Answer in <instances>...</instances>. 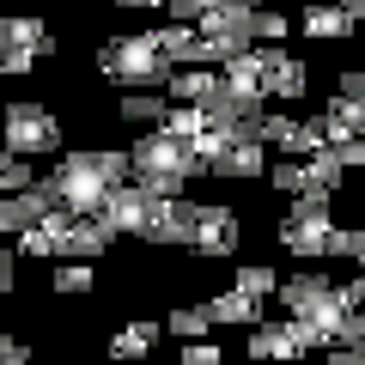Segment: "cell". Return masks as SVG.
<instances>
[{
    "instance_id": "cell-36",
    "label": "cell",
    "mask_w": 365,
    "mask_h": 365,
    "mask_svg": "<svg viewBox=\"0 0 365 365\" xmlns=\"http://www.w3.org/2000/svg\"><path fill=\"white\" fill-rule=\"evenodd\" d=\"M329 262H353V225H335V237H329Z\"/></svg>"
},
{
    "instance_id": "cell-13",
    "label": "cell",
    "mask_w": 365,
    "mask_h": 365,
    "mask_svg": "<svg viewBox=\"0 0 365 365\" xmlns=\"http://www.w3.org/2000/svg\"><path fill=\"white\" fill-rule=\"evenodd\" d=\"M220 73H225V86L237 91V98H268V49H244V55H232V61H220Z\"/></svg>"
},
{
    "instance_id": "cell-40",
    "label": "cell",
    "mask_w": 365,
    "mask_h": 365,
    "mask_svg": "<svg viewBox=\"0 0 365 365\" xmlns=\"http://www.w3.org/2000/svg\"><path fill=\"white\" fill-rule=\"evenodd\" d=\"M116 6H134V13H153V6H165V0H116Z\"/></svg>"
},
{
    "instance_id": "cell-12",
    "label": "cell",
    "mask_w": 365,
    "mask_h": 365,
    "mask_svg": "<svg viewBox=\"0 0 365 365\" xmlns=\"http://www.w3.org/2000/svg\"><path fill=\"white\" fill-rule=\"evenodd\" d=\"M299 31H304L311 43H341V37H353V31H359V19H353L341 0H304Z\"/></svg>"
},
{
    "instance_id": "cell-32",
    "label": "cell",
    "mask_w": 365,
    "mask_h": 365,
    "mask_svg": "<svg viewBox=\"0 0 365 365\" xmlns=\"http://www.w3.org/2000/svg\"><path fill=\"white\" fill-rule=\"evenodd\" d=\"M31 67H37V55H25V49H13V43H0V79H25Z\"/></svg>"
},
{
    "instance_id": "cell-9",
    "label": "cell",
    "mask_w": 365,
    "mask_h": 365,
    "mask_svg": "<svg viewBox=\"0 0 365 365\" xmlns=\"http://www.w3.org/2000/svg\"><path fill=\"white\" fill-rule=\"evenodd\" d=\"M244 347H250V359H299V353H311V341H304L299 317H262Z\"/></svg>"
},
{
    "instance_id": "cell-15",
    "label": "cell",
    "mask_w": 365,
    "mask_h": 365,
    "mask_svg": "<svg viewBox=\"0 0 365 365\" xmlns=\"http://www.w3.org/2000/svg\"><path fill=\"white\" fill-rule=\"evenodd\" d=\"M268 170V140H250V134H232L225 153L213 158V177H262Z\"/></svg>"
},
{
    "instance_id": "cell-14",
    "label": "cell",
    "mask_w": 365,
    "mask_h": 365,
    "mask_svg": "<svg viewBox=\"0 0 365 365\" xmlns=\"http://www.w3.org/2000/svg\"><path fill=\"white\" fill-rule=\"evenodd\" d=\"M262 49H268V98H287V104H292V98L311 91V79H304L311 67H304L299 55H287L280 43H262Z\"/></svg>"
},
{
    "instance_id": "cell-39",
    "label": "cell",
    "mask_w": 365,
    "mask_h": 365,
    "mask_svg": "<svg viewBox=\"0 0 365 365\" xmlns=\"http://www.w3.org/2000/svg\"><path fill=\"white\" fill-rule=\"evenodd\" d=\"M353 262H359V268H365V220L353 225Z\"/></svg>"
},
{
    "instance_id": "cell-19",
    "label": "cell",
    "mask_w": 365,
    "mask_h": 365,
    "mask_svg": "<svg viewBox=\"0 0 365 365\" xmlns=\"http://www.w3.org/2000/svg\"><path fill=\"white\" fill-rule=\"evenodd\" d=\"M268 189H280V195H329V189H317V170H311V158H292V153H280L268 165Z\"/></svg>"
},
{
    "instance_id": "cell-2",
    "label": "cell",
    "mask_w": 365,
    "mask_h": 365,
    "mask_svg": "<svg viewBox=\"0 0 365 365\" xmlns=\"http://www.w3.org/2000/svg\"><path fill=\"white\" fill-rule=\"evenodd\" d=\"M128 158H134V182L153 189V195H182L189 177H201L195 146L182 140V134H170V128H140V140L128 146Z\"/></svg>"
},
{
    "instance_id": "cell-10",
    "label": "cell",
    "mask_w": 365,
    "mask_h": 365,
    "mask_svg": "<svg viewBox=\"0 0 365 365\" xmlns=\"http://www.w3.org/2000/svg\"><path fill=\"white\" fill-rule=\"evenodd\" d=\"M146 207H153V189H140V182H116L104 195V207H98V220L110 225L116 237H140V225H146Z\"/></svg>"
},
{
    "instance_id": "cell-23",
    "label": "cell",
    "mask_w": 365,
    "mask_h": 365,
    "mask_svg": "<svg viewBox=\"0 0 365 365\" xmlns=\"http://www.w3.org/2000/svg\"><path fill=\"white\" fill-rule=\"evenodd\" d=\"M110 244H116V232H110V225L98 220V213H79V220H73V232H67V256H86V262H98Z\"/></svg>"
},
{
    "instance_id": "cell-37",
    "label": "cell",
    "mask_w": 365,
    "mask_h": 365,
    "mask_svg": "<svg viewBox=\"0 0 365 365\" xmlns=\"http://www.w3.org/2000/svg\"><path fill=\"white\" fill-rule=\"evenodd\" d=\"M335 91H347V98H365V61L359 67H341V86Z\"/></svg>"
},
{
    "instance_id": "cell-26",
    "label": "cell",
    "mask_w": 365,
    "mask_h": 365,
    "mask_svg": "<svg viewBox=\"0 0 365 365\" xmlns=\"http://www.w3.org/2000/svg\"><path fill=\"white\" fill-rule=\"evenodd\" d=\"M49 287L67 292V299H73V292H91V287H98V268H91L86 256H61V262H55V274H49Z\"/></svg>"
},
{
    "instance_id": "cell-25",
    "label": "cell",
    "mask_w": 365,
    "mask_h": 365,
    "mask_svg": "<svg viewBox=\"0 0 365 365\" xmlns=\"http://www.w3.org/2000/svg\"><path fill=\"white\" fill-rule=\"evenodd\" d=\"M323 287H335V274H329V268H299L292 280H280V292H274V299H280V311H299V304L317 299Z\"/></svg>"
},
{
    "instance_id": "cell-44",
    "label": "cell",
    "mask_w": 365,
    "mask_h": 365,
    "mask_svg": "<svg viewBox=\"0 0 365 365\" xmlns=\"http://www.w3.org/2000/svg\"><path fill=\"white\" fill-rule=\"evenodd\" d=\"M6 158H13V146H6V134H0V170H6Z\"/></svg>"
},
{
    "instance_id": "cell-41",
    "label": "cell",
    "mask_w": 365,
    "mask_h": 365,
    "mask_svg": "<svg viewBox=\"0 0 365 365\" xmlns=\"http://www.w3.org/2000/svg\"><path fill=\"white\" fill-rule=\"evenodd\" d=\"M347 292H353V304H365V274H359V280H347Z\"/></svg>"
},
{
    "instance_id": "cell-22",
    "label": "cell",
    "mask_w": 365,
    "mask_h": 365,
    "mask_svg": "<svg viewBox=\"0 0 365 365\" xmlns=\"http://www.w3.org/2000/svg\"><path fill=\"white\" fill-rule=\"evenodd\" d=\"M165 110H170V91H122L116 116L128 122V128H158V122H165Z\"/></svg>"
},
{
    "instance_id": "cell-46",
    "label": "cell",
    "mask_w": 365,
    "mask_h": 365,
    "mask_svg": "<svg viewBox=\"0 0 365 365\" xmlns=\"http://www.w3.org/2000/svg\"><path fill=\"white\" fill-rule=\"evenodd\" d=\"M0 25H6V13H0Z\"/></svg>"
},
{
    "instance_id": "cell-5",
    "label": "cell",
    "mask_w": 365,
    "mask_h": 365,
    "mask_svg": "<svg viewBox=\"0 0 365 365\" xmlns=\"http://www.w3.org/2000/svg\"><path fill=\"white\" fill-rule=\"evenodd\" d=\"M0 134H6V146H13V153H25V158H49V153H61V122H55V110H49V104H31V98L6 104Z\"/></svg>"
},
{
    "instance_id": "cell-24",
    "label": "cell",
    "mask_w": 365,
    "mask_h": 365,
    "mask_svg": "<svg viewBox=\"0 0 365 365\" xmlns=\"http://www.w3.org/2000/svg\"><path fill=\"white\" fill-rule=\"evenodd\" d=\"M13 250H19V256H37V262H61V256H67V237L55 232L49 220H37V225H25V232H19Z\"/></svg>"
},
{
    "instance_id": "cell-28",
    "label": "cell",
    "mask_w": 365,
    "mask_h": 365,
    "mask_svg": "<svg viewBox=\"0 0 365 365\" xmlns=\"http://www.w3.org/2000/svg\"><path fill=\"white\" fill-rule=\"evenodd\" d=\"M207 110H201V104H177V98H170V110H165V122H158V128H170V134H182V140H195V134L201 128H207Z\"/></svg>"
},
{
    "instance_id": "cell-34",
    "label": "cell",
    "mask_w": 365,
    "mask_h": 365,
    "mask_svg": "<svg viewBox=\"0 0 365 365\" xmlns=\"http://www.w3.org/2000/svg\"><path fill=\"white\" fill-rule=\"evenodd\" d=\"M165 6H170V19H201L213 6H225V0H165Z\"/></svg>"
},
{
    "instance_id": "cell-31",
    "label": "cell",
    "mask_w": 365,
    "mask_h": 365,
    "mask_svg": "<svg viewBox=\"0 0 365 365\" xmlns=\"http://www.w3.org/2000/svg\"><path fill=\"white\" fill-rule=\"evenodd\" d=\"M287 31H292L287 13H274V6H262V13H256V43H287Z\"/></svg>"
},
{
    "instance_id": "cell-42",
    "label": "cell",
    "mask_w": 365,
    "mask_h": 365,
    "mask_svg": "<svg viewBox=\"0 0 365 365\" xmlns=\"http://www.w3.org/2000/svg\"><path fill=\"white\" fill-rule=\"evenodd\" d=\"M341 6H347V13H353V19L365 25V0H341Z\"/></svg>"
},
{
    "instance_id": "cell-16",
    "label": "cell",
    "mask_w": 365,
    "mask_h": 365,
    "mask_svg": "<svg viewBox=\"0 0 365 365\" xmlns=\"http://www.w3.org/2000/svg\"><path fill=\"white\" fill-rule=\"evenodd\" d=\"M0 43H13V49L37 55V61L55 55V31H49V19H37V13H13L6 25H0Z\"/></svg>"
},
{
    "instance_id": "cell-38",
    "label": "cell",
    "mask_w": 365,
    "mask_h": 365,
    "mask_svg": "<svg viewBox=\"0 0 365 365\" xmlns=\"http://www.w3.org/2000/svg\"><path fill=\"white\" fill-rule=\"evenodd\" d=\"M25 359H31V347H25V341L0 335V365H25Z\"/></svg>"
},
{
    "instance_id": "cell-43",
    "label": "cell",
    "mask_w": 365,
    "mask_h": 365,
    "mask_svg": "<svg viewBox=\"0 0 365 365\" xmlns=\"http://www.w3.org/2000/svg\"><path fill=\"white\" fill-rule=\"evenodd\" d=\"M232 6H244V13H262V6H268V0H232Z\"/></svg>"
},
{
    "instance_id": "cell-1",
    "label": "cell",
    "mask_w": 365,
    "mask_h": 365,
    "mask_svg": "<svg viewBox=\"0 0 365 365\" xmlns=\"http://www.w3.org/2000/svg\"><path fill=\"white\" fill-rule=\"evenodd\" d=\"M128 177H134V158L116 153V146H73V153H61V165L49 170L61 207H73V213H98L104 195L116 182H128Z\"/></svg>"
},
{
    "instance_id": "cell-7",
    "label": "cell",
    "mask_w": 365,
    "mask_h": 365,
    "mask_svg": "<svg viewBox=\"0 0 365 365\" xmlns=\"http://www.w3.org/2000/svg\"><path fill=\"white\" fill-rule=\"evenodd\" d=\"M195 25H201V37H207L213 61H232V55L256 49V13H244V6H232V0L213 6V13H201Z\"/></svg>"
},
{
    "instance_id": "cell-11",
    "label": "cell",
    "mask_w": 365,
    "mask_h": 365,
    "mask_svg": "<svg viewBox=\"0 0 365 365\" xmlns=\"http://www.w3.org/2000/svg\"><path fill=\"white\" fill-rule=\"evenodd\" d=\"M237 237H244V225H237V207H201L195 220V256L220 262V256H237Z\"/></svg>"
},
{
    "instance_id": "cell-33",
    "label": "cell",
    "mask_w": 365,
    "mask_h": 365,
    "mask_svg": "<svg viewBox=\"0 0 365 365\" xmlns=\"http://www.w3.org/2000/svg\"><path fill=\"white\" fill-rule=\"evenodd\" d=\"M182 359H189V365H220V341H207V335L182 341Z\"/></svg>"
},
{
    "instance_id": "cell-29",
    "label": "cell",
    "mask_w": 365,
    "mask_h": 365,
    "mask_svg": "<svg viewBox=\"0 0 365 365\" xmlns=\"http://www.w3.org/2000/svg\"><path fill=\"white\" fill-rule=\"evenodd\" d=\"M232 287L256 292V299H274V292H280V274H274L268 262H244V268H237V280H232Z\"/></svg>"
},
{
    "instance_id": "cell-3",
    "label": "cell",
    "mask_w": 365,
    "mask_h": 365,
    "mask_svg": "<svg viewBox=\"0 0 365 365\" xmlns=\"http://www.w3.org/2000/svg\"><path fill=\"white\" fill-rule=\"evenodd\" d=\"M170 67L177 61L158 49L153 31H128V37H110L104 49H98V73H104L116 91H165Z\"/></svg>"
},
{
    "instance_id": "cell-17",
    "label": "cell",
    "mask_w": 365,
    "mask_h": 365,
    "mask_svg": "<svg viewBox=\"0 0 365 365\" xmlns=\"http://www.w3.org/2000/svg\"><path fill=\"white\" fill-rule=\"evenodd\" d=\"M207 317H213V329H256V323H262V299H256V292H244V287L213 292V299H207Z\"/></svg>"
},
{
    "instance_id": "cell-20",
    "label": "cell",
    "mask_w": 365,
    "mask_h": 365,
    "mask_svg": "<svg viewBox=\"0 0 365 365\" xmlns=\"http://www.w3.org/2000/svg\"><path fill=\"white\" fill-rule=\"evenodd\" d=\"M323 128H329V146L347 140V134H365V98H347V91H335L323 104Z\"/></svg>"
},
{
    "instance_id": "cell-18",
    "label": "cell",
    "mask_w": 365,
    "mask_h": 365,
    "mask_svg": "<svg viewBox=\"0 0 365 365\" xmlns=\"http://www.w3.org/2000/svg\"><path fill=\"white\" fill-rule=\"evenodd\" d=\"M225 86V73H213V61H189V67H170V98L177 104H207L213 91Z\"/></svg>"
},
{
    "instance_id": "cell-6",
    "label": "cell",
    "mask_w": 365,
    "mask_h": 365,
    "mask_svg": "<svg viewBox=\"0 0 365 365\" xmlns=\"http://www.w3.org/2000/svg\"><path fill=\"white\" fill-rule=\"evenodd\" d=\"M195 220H201V207L189 195H153L146 225H140V244H153V250H189V244H195Z\"/></svg>"
},
{
    "instance_id": "cell-30",
    "label": "cell",
    "mask_w": 365,
    "mask_h": 365,
    "mask_svg": "<svg viewBox=\"0 0 365 365\" xmlns=\"http://www.w3.org/2000/svg\"><path fill=\"white\" fill-rule=\"evenodd\" d=\"M31 165H37V158H25V153L6 158V170H0V195H25L31 182H37V170H31Z\"/></svg>"
},
{
    "instance_id": "cell-8",
    "label": "cell",
    "mask_w": 365,
    "mask_h": 365,
    "mask_svg": "<svg viewBox=\"0 0 365 365\" xmlns=\"http://www.w3.org/2000/svg\"><path fill=\"white\" fill-rule=\"evenodd\" d=\"M262 140L280 146V153H292V158H311L317 146H329V128H323V116L304 122V116H292V110H262Z\"/></svg>"
},
{
    "instance_id": "cell-21",
    "label": "cell",
    "mask_w": 365,
    "mask_h": 365,
    "mask_svg": "<svg viewBox=\"0 0 365 365\" xmlns=\"http://www.w3.org/2000/svg\"><path fill=\"white\" fill-rule=\"evenodd\" d=\"M158 317H134V323H122L116 335H110V353H116V359H146V353L158 347Z\"/></svg>"
},
{
    "instance_id": "cell-4",
    "label": "cell",
    "mask_w": 365,
    "mask_h": 365,
    "mask_svg": "<svg viewBox=\"0 0 365 365\" xmlns=\"http://www.w3.org/2000/svg\"><path fill=\"white\" fill-rule=\"evenodd\" d=\"M329 237H335V207H329V195H292L287 220H280V250H287V256H304V262H323Z\"/></svg>"
},
{
    "instance_id": "cell-27",
    "label": "cell",
    "mask_w": 365,
    "mask_h": 365,
    "mask_svg": "<svg viewBox=\"0 0 365 365\" xmlns=\"http://www.w3.org/2000/svg\"><path fill=\"white\" fill-rule=\"evenodd\" d=\"M165 329H170L177 341H201V335L213 329V317H207V304H177V311L165 317Z\"/></svg>"
},
{
    "instance_id": "cell-45",
    "label": "cell",
    "mask_w": 365,
    "mask_h": 365,
    "mask_svg": "<svg viewBox=\"0 0 365 365\" xmlns=\"http://www.w3.org/2000/svg\"><path fill=\"white\" fill-rule=\"evenodd\" d=\"M0 116H6V98H0Z\"/></svg>"
},
{
    "instance_id": "cell-35",
    "label": "cell",
    "mask_w": 365,
    "mask_h": 365,
    "mask_svg": "<svg viewBox=\"0 0 365 365\" xmlns=\"http://www.w3.org/2000/svg\"><path fill=\"white\" fill-rule=\"evenodd\" d=\"M13 280H19V250H0V299H13Z\"/></svg>"
}]
</instances>
